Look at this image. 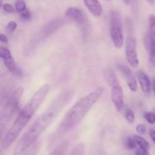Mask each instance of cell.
<instances>
[{
    "label": "cell",
    "instance_id": "6da1fadb",
    "mask_svg": "<svg viewBox=\"0 0 155 155\" xmlns=\"http://www.w3.org/2000/svg\"><path fill=\"white\" fill-rule=\"evenodd\" d=\"M74 97L72 91H64L51 103L45 112L33 123L25 133L18 140L14 148V155H21L34 144L39 137L53 122L64 107Z\"/></svg>",
    "mask_w": 155,
    "mask_h": 155
},
{
    "label": "cell",
    "instance_id": "7a4b0ae2",
    "mask_svg": "<svg viewBox=\"0 0 155 155\" xmlns=\"http://www.w3.org/2000/svg\"><path fill=\"white\" fill-rule=\"evenodd\" d=\"M49 89L50 87L48 84H45L41 86L24 105L20 113L18 114L17 119L15 120L12 126L6 133L5 136L3 138L2 147L4 148L8 147L17 139L21 131L27 126V123L31 119L33 115L45 100Z\"/></svg>",
    "mask_w": 155,
    "mask_h": 155
},
{
    "label": "cell",
    "instance_id": "3957f363",
    "mask_svg": "<svg viewBox=\"0 0 155 155\" xmlns=\"http://www.w3.org/2000/svg\"><path fill=\"white\" fill-rule=\"evenodd\" d=\"M102 88H97L76 103L65 114L60 124L58 125L56 131L57 136H63L78 125L86 116L92 106L96 103L102 94Z\"/></svg>",
    "mask_w": 155,
    "mask_h": 155
},
{
    "label": "cell",
    "instance_id": "277c9868",
    "mask_svg": "<svg viewBox=\"0 0 155 155\" xmlns=\"http://www.w3.org/2000/svg\"><path fill=\"white\" fill-rule=\"evenodd\" d=\"M104 77L111 88L110 98L112 103L117 110L121 111L124 106V92L116 74L110 69H107L104 71Z\"/></svg>",
    "mask_w": 155,
    "mask_h": 155
},
{
    "label": "cell",
    "instance_id": "5b68a950",
    "mask_svg": "<svg viewBox=\"0 0 155 155\" xmlns=\"http://www.w3.org/2000/svg\"><path fill=\"white\" fill-rule=\"evenodd\" d=\"M110 32L112 42L116 48L124 46V33L120 14L117 11H112L110 16Z\"/></svg>",
    "mask_w": 155,
    "mask_h": 155
},
{
    "label": "cell",
    "instance_id": "8992f818",
    "mask_svg": "<svg viewBox=\"0 0 155 155\" xmlns=\"http://www.w3.org/2000/svg\"><path fill=\"white\" fill-rule=\"evenodd\" d=\"M144 45L149 56L150 61L155 64V15H149L148 18V30L144 37Z\"/></svg>",
    "mask_w": 155,
    "mask_h": 155
},
{
    "label": "cell",
    "instance_id": "52a82bcc",
    "mask_svg": "<svg viewBox=\"0 0 155 155\" xmlns=\"http://www.w3.org/2000/svg\"><path fill=\"white\" fill-rule=\"evenodd\" d=\"M126 58L129 65L133 68H137L139 65L136 49V39L133 36H128L126 40Z\"/></svg>",
    "mask_w": 155,
    "mask_h": 155
},
{
    "label": "cell",
    "instance_id": "ba28073f",
    "mask_svg": "<svg viewBox=\"0 0 155 155\" xmlns=\"http://www.w3.org/2000/svg\"><path fill=\"white\" fill-rule=\"evenodd\" d=\"M65 15L67 17H68V18L73 19L74 21H75L83 28H85L88 25L89 21H88L86 15L80 9H78V8H68L65 11Z\"/></svg>",
    "mask_w": 155,
    "mask_h": 155
},
{
    "label": "cell",
    "instance_id": "9c48e42d",
    "mask_svg": "<svg viewBox=\"0 0 155 155\" xmlns=\"http://www.w3.org/2000/svg\"><path fill=\"white\" fill-rule=\"evenodd\" d=\"M117 68L122 72V74L125 76L127 84H128V87L130 91H133V92H136L138 90V84L136 78L133 75L131 69L128 66L124 65H117Z\"/></svg>",
    "mask_w": 155,
    "mask_h": 155
},
{
    "label": "cell",
    "instance_id": "30bf717a",
    "mask_svg": "<svg viewBox=\"0 0 155 155\" xmlns=\"http://www.w3.org/2000/svg\"><path fill=\"white\" fill-rule=\"evenodd\" d=\"M86 8L96 18H99L102 14V6L98 0H83Z\"/></svg>",
    "mask_w": 155,
    "mask_h": 155
},
{
    "label": "cell",
    "instance_id": "8fae6325",
    "mask_svg": "<svg viewBox=\"0 0 155 155\" xmlns=\"http://www.w3.org/2000/svg\"><path fill=\"white\" fill-rule=\"evenodd\" d=\"M138 80H139V83L140 84L141 88H142V91L145 93V94H148L151 91V83L150 81L149 78L148 77L146 74L142 70H139L138 71Z\"/></svg>",
    "mask_w": 155,
    "mask_h": 155
},
{
    "label": "cell",
    "instance_id": "7c38bea8",
    "mask_svg": "<svg viewBox=\"0 0 155 155\" xmlns=\"http://www.w3.org/2000/svg\"><path fill=\"white\" fill-rule=\"evenodd\" d=\"M63 20L61 19V18H56V19L51 21V22H49L45 26L44 30H42L43 35L45 36H48L51 33H54L55 30H57L63 24Z\"/></svg>",
    "mask_w": 155,
    "mask_h": 155
},
{
    "label": "cell",
    "instance_id": "4fadbf2b",
    "mask_svg": "<svg viewBox=\"0 0 155 155\" xmlns=\"http://www.w3.org/2000/svg\"><path fill=\"white\" fill-rule=\"evenodd\" d=\"M3 62H4V64L6 66V68H7L12 74H15V75L16 76L20 75V74H21V71L20 70V68L17 66L15 60L13 59V57L9 58V59H3Z\"/></svg>",
    "mask_w": 155,
    "mask_h": 155
},
{
    "label": "cell",
    "instance_id": "5bb4252c",
    "mask_svg": "<svg viewBox=\"0 0 155 155\" xmlns=\"http://www.w3.org/2000/svg\"><path fill=\"white\" fill-rule=\"evenodd\" d=\"M135 141L136 143V145L139 147H142V148L147 149V150H149L150 149V144L148 142L147 140H145L143 137L140 136V135H134L133 136Z\"/></svg>",
    "mask_w": 155,
    "mask_h": 155
},
{
    "label": "cell",
    "instance_id": "9a60e30c",
    "mask_svg": "<svg viewBox=\"0 0 155 155\" xmlns=\"http://www.w3.org/2000/svg\"><path fill=\"white\" fill-rule=\"evenodd\" d=\"M39 146H40V143L39 141H36L34 144H32L21 155H36L39 149Z\"/></svg>",
    "mask_w": 155,
    "mask_h": 155
},
{
    "label": "cell",
    "instance_id": "2e32d148",
    "mask_svg": "<svg viewBox=\"0 0 155 155\" xmlns=\"http://www.w3.org/2000/svg\"><path fill=\"white\" fill-rule=\"evenodd\" d=\"M84 144L80 143V144H78L74 147L70 155H83L84 154Z\"/></svg>",
    "mask_w": 155,
    "mask_h": 155
},
{
    "label": "cell",
    "instance_id": "e0dca14e",
    "mask_svg": "<svg viewBox=\"0 0 155 155\" xmlns=\"http://www.w3.org/2000/svg\"><path fill=\"white\" fill-rule=\"evenodd\" d=\"M12 57V53L8 49L4 46H0V58H2V59H6Z\"/></svg>",
    "mask_w": 155,
    "mask_h": 155
},
{
    "label": "cell",
    "instance_id": "ac0fdd59",
    "mask_svg": "<svg viewBox=\"0 0 155 155\" xmlns=\"http://www.w3.org/2000/svg\"><path fill=\"white\" fill-rule=\"evenodd\" d=\"M27 9V5L24 0H17L15 2V10L20 12H23Z\"/></svg>",
    "mask_w": 155,
    "mask_h": 155
},
{
    "label": "cell",
    "instance_id": "d6986e66",
    "mask_svg": "<svg viewBox=\"0 0 155 155\" xmlns=\"http://www.w3.org/2000/svg\"><path fill=\"white\" fill-rule=\"evenodd\" d=\"M125 117L127 121L130 124L135 122V114L131 109H127L125 112Z\"/></svg>",
    "mask_w": 155,
    "mask_h": 155
},
{
    "label": "cell",
    "instance_id": "ffe728a7",
    "mask_svg": "<svg viewBox=\"0 0 155 155\" xmlns=\"http://www.w3.org/2000/svg\"><path fill=\"white\" fill-rule=\"evenodd\" d=\"M145 119L150 124H154L155 123V113L153 112H145L143 114Z\"/></svg>",
    "mask_w": 155,
    "mask_h": 155
},
{
    "label": "cell",
    "instance_id": "44dd1931",
    "mask_svg": "<svg viewBox=\"0 0 155 155\" xmlns=\"http://www.w3.org/2000/svg\"><path fill=\"white\" fill-rule=\"evenodd\" d=\"M20 16H21V19L24 20V21H28L31 18V13H30L29 9H26L24 11L20 12Z\"/></svg>",
    "mask_w": 155,
    "mask_h": 155
},
{
    "label": "cell",
    "instance_id": "7402d4cb",
    "mask_svg": "<svg viewBox=\"0 0 155 155\" xmlns=\"http://www.w3.org/2000/svg\"><path fill=\"white\" fill-rule=\"evenodd\" d=\"M126 144H127V147L130 149H135L137 147L133 137H129V138H127V141H126Z\"/></svg>",
    "mask_w": 155,
    "mask_h": 155
},
{
    "label": "cell",
    "instance_id": "603a6c76",
    "mask_svg": "<svg viewBox=\"0 0 155 155\" xmlns=\"http://www.w3.org/2000/svg\"><path fill=\"white\" fill-rule=\"evenodd\" d=\"M136 130L138 133L141 134V135L145 134V132H146L147 131L146 125L144 124V123H139V124H138L137 126H136Z\"/></svg>",
    "mask_w": 155,
    "mask_h": 155
},
{
    "label": "cell",
    "instance_id": "cb8c5ba5",
    "mask_svg": "<svg viewBox=\"0 0 155 155\" xmlns=\"http://www.w3.org/2000/svg\"><path fill=\"white\" fill-rule=\"evenodd\" d=\"M2 9L5 12H8V13H14L15 12V8L11 4H8V3H5V4L2 5Z\"/></svg>",
    "mask_w": 155,
    "mask_h": 155
},
{
    "label": "cell",
    "instance_id": "d4e9b609",
    "mask_svg": "<svg viewBox=\"0 0 155 155\" xmlns=\"http://www.w3.org/2000/svg\"><path fill=\"white\" fill-rule=\"evenodd\" d=\"M17 27H18V24L15 21H10L7 25V30L8 32H13L16 30Z\"/></svg>",
    "mask_w": 155,
    "mask_h": 155
},
{
    "label": "cell",
    "instance_id": "484cf974",
    "mask_svg": "<svg viewBox=\"0 0 155 155\" xmlns=\"http://www.w3.org/2000/svg\"><path fill=\"white\" fill-rule=\"evenodd\" d=\"M136 155H151L148 150L142 147H138L136 151Z\"/></svg>",
    "mask_w": 155,
    "mask_h": 155
},
{
    "label": "cell",
    "instance_id": "4316f807",
    "mask_svg": "<svg viewBox=\"0 0 155 155\" xmlns=\"http://www.w3.org/2000/svg\"><path fill=\"white\" fill-rule=\"evenodd\" d=\"M0 41L2 43H7L8 42V37L6 36V35L2 33V34H0Z\"/></svg>",
    "mask_w": 155,
    "mask_h": 155
},
{
    "label": "cell",
    "instance_id": "83f0119b",
    "mask_svg": "<svg viewBox=\"0 0 155 155\" xmlns=\"http://www.w3.org/2000/svg\"><path fill=\"white\" fill-rule=\"evenodd\" d=\"M149 135L151 137V138L152 139V141H154L155 144V130L154 129H151L149 131Z\"/></svg>",
    "mask_w": 155,
    "mask_h": 155
},
{
    "label": "cell",
    "instance_id": "f1b7e54d",
    "mask_svg": "<svg viewBox=\"0 0 155 155\" xmlns=\"http://www.w3.org/2000/svg\"><path fill=\"white\" fill-rule=\"evenodd\" d=\"M123 1L127 5H130V3H131V0H123Z\"/></svg>",
    "mask_w": 155,
    "mask_h": 155
},
{
    "label": "cell",
    "instance_id": "f546056e",
    "mask_svg": "<svg viewBox=\"0 0 155 155\" xmlns=\"http://www.w3.org/2000/svg\"><path fill=\"white\" fill-rule=\"evenodd\" d=\"M152 86H153V90H154V94H155V78H153Z\"/></svg>",
    "mask_w": 155,
    "mask_h": 155
},
{
    "label": "cell",
    "instance_id": "4dcf8cb0",
    "mask_svg": "<svg viewBox=\"0 0 155 155\" xmlns=\"http://www.w3.org/2000/svg\"><path fill=\"white\" fill-rule=\"evenodd\" d=\"M150 4H154L155 3V0H147Z\"/></svg>",
    "mask_w": 155,
    "mask_h": 155
},
{
    "label": "cell",
    "instance_id": "1f68e13d",
    "mask_svg": "<svg viewBox=\"0 0 155 155\" xmlns=\"http://www.w3.org/2000/svg\"><path fill=\"white\" fill-rule=\"evenodd\" d=\"M2 0H0V9L2 8Z\"/></svg>",
    "mask_w": 155,
    "mask_h": 155
},
{
    "label": "cell",
    "instance_id": "d6a6232c",
    "mask_svg": "<svg viewBox=\"0 0 155 155\" xmlns=\"http://www.w3.org/2000/svg\"><path fill=\"white\" fill-rule=\"evenodd\" d=\"M107 1H110V0H107Z\"/></svg>",
    "mask_w": 155,
    "mask_h": 155
}]
</instances>
